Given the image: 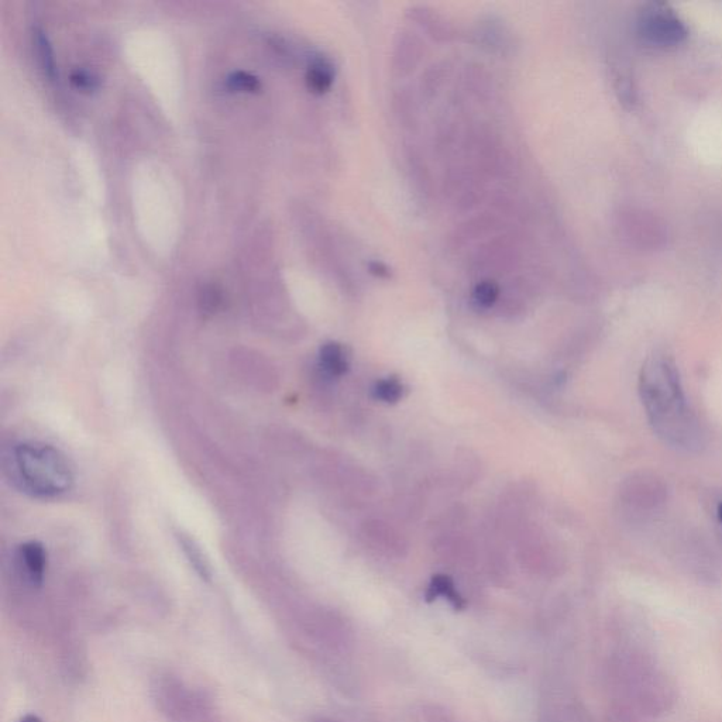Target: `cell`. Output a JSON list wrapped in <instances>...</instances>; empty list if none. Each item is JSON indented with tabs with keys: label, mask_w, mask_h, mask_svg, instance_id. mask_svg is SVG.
I'll return each instance as SVG.
<instances>
[{
	"label": "cell",
	"mask_w": 722,
	"mask_h": 722,
	"mask_svg": "<svg viewBox=\"0 0 722 722\" xmlns=\"http://www.w3.org/2000/svg\"><path fill=\"white\" fill-rule=\"evenodd\" d=\"M500 288L493 281H483L474 288L473 299L481 308H488L497 301Z\"/></svg>",
	"instance_id": "cell-12"
},
{
	"label": "cell",
	"mask_w": 722,
	"mask_h": 722,
	"mask_svg": "<svg viewBox=\"0 0 722 722\" xmlns=\"http://www.w3.org/2000/svg\"><path fill=\"white\" fill-rule=\"evenodd\" d=\"M639 394L653 431L676 448L699 445L700 431L684 398L675 360L662 350L646 357L639 374Z\"/></svg>",
	"instance_id": "cell-1"
},
{
	"label": "cell",
	"mask_w": 722,
	"mask_h": 722,
	"mask_svg": "<svg viewBox=\"0 0 722 722\" xmlns=\"http://www.w3.org/2000/svg\"><path fill=\"white\" fill-rule=\"evenodd\" d=\"M33 40L37 58H39V63L41 68H43L44 74H46L48 78L53 79L55 77L54 54L48 37L44 34L43 30L36 29L34 30Z\"/></svg>",
	"instance_id": "cell-10"
},
{
	"label": "cell",
	"mask_w": 722,
	"mask_h": 722,
	"mask_svg": "<svg viewBox=\"0 0 722 722\" xmlns=\"http://www.w3.org/2000/svg\"><path fill=\"white\" fill-rule=\"evenodd\" d=\"M439 597L448 600L456 611L463 610V608L466 607V603H464L463 597L457 593L453 581L450 580L448 576H442V574L433 577L431 584H429L428 591H426V600H428L429 603L438 600Z\"/></svg>",
	"instance_id": "cell-6"
},
{
	"label": "cell",
	"mask_w": 722,
	"mask_h": 722,
	"mask_svg": "<svg viewBox=\"0 0 722 722\" xmlns=\"http://www.w3.org/2000/svg\"><path fill=\"white\" fill-rule=\"evenodd\" d=\"M312 722H338V721H332V720H329V718H316V720H314Z\"/></svg>",
	"instance_id": "cell-18"
},
{
	"label": "cell",
	"mask_w": 722,
	"mask_h": 722,
	"mask_svg": "<svg viewBox=\"0 0 722 722\" xmlns=\"http://www.w3.org/2000/svg\"><path fill=\"white\" fill-rule=\"evenodd\" d=\"M17 572L30 589H41L47 573L46 548L37 541L23 543L17 550Z\"/></svg>",
	"instance_id": "cell-5"
},
{
	"label": "cell",
	"mask_w": 722,
	"mask_h": 722,
	"mask_svg": "<svg viewBox=\"0 0 722 722\" xmlns=\"http://www.w3.org/2000/svg\"><path fill=\"white\" fill-rule=\"evenodd\" d=\"M226 85L232 91L240 92H257L261 88L259 78L244 71L232 72L226 79Z\"/></svg>",
	"instance_id": "cell-11"
},
{
	"label": "cell",
	"mask_w": 722,
	"mask_h": 722,
	"mask_svg": "<svg viewBox=\"0 0 722 722\" xmlns=\"http://www.w3.org/2000/svg\"><path fill=\"white\" fill-rule=\"evenodd\" d=\"M71 82L75 88L81 91L92 92L99 88V78L92 72L85 70H75L71 74Z\"/></svg>",
	"instance_id": "cell-15"
},
{
	"label": "cell",
	"mask_w": 722,
	"mask_h": 722,
	"mask_svg": "<svg viewBox=\"0 0 722 722\" xmlns=\"http://www.w3.org/2000/svg\"><path fill=\"white\" fill-rule=\"evenodd\" d=\"M321 367L329 376H342L347 370L345 354L336 343H328L321 350Z\"/></svg>",
	"instance_id": "cell-8"
},
{
	"label": "cell",
	"mask_w": 722,
	"mask_h": 722,
	"mask_svg": "<svg viewBox=\"0 0 722 722\" xmlns=\"http://www.w3.org/2000/svg\"><path fill=\"white\" fill-rule=\"evenodd\" d=\"M377 398L385 402H395L400 400L402 395L401 384L397 380L380 381L376 387Z\"/></svg>",
	"instance_id": "cell-14"
},
{
	"label": "cell",
	"mask_w": 722,
	"mask_h": 722,
	"mask_svg": "<svg viewBox=\"0 0 722 722\" xmlns=\"http://www.w3.org/2000/svg\"><path fill=\"white\" fill-rule=\"evenodd\" d=\"M19 722H43V720H41L40 717H37V715L29 714L26 715V717H23Z\"/></svg>",
	"instance_id": "cell-17"
},
{
	"label": "cell",
	"mask_w": 722,
	"mask_h": 722,
	"mask_svg": "<svg viewBox=\"0 0 722 722\" xmlns=\"http://www.w3.org/2000/svg\"><path fill=\"white\" fill-rule=\"evenodd\" d=\"M636 32L646 44L659 48L680 46L689 37L686 22L666 2L645 3L636 16Z\"/></svg>",
	"instance_id": "cell-4"
},
{
	"label": "cell",
	"mask_w": 722,
	"mask_h": 722,
	"mask_svg": "<svg viewBox=\"0 0 722 722\" xmlns=\"http://www.w3.org/2000/svg\"><path fill=\"white\" fill-rule=\"evenodd\" d=\"M8 471L23 493L36 498L58 497L74 484V471L67 457L46 443L15 446L8 459Z\"/></svg>",
	"instance_id": "cell-2"
},
{
	"label": "cell",
	"mask_w": 722,
	"mask_h": 722,
	"mask_svg": "<svg viewBox=\"0 0 722 722\" xmlns=\"http://www.w3.org/2000/svg\"><path fill=\"white\" fill-rule=\"evenodd\" d=\"M333 78H335V72L328 61H315L307 72V87L316 95L325 94L332 87Z\"/></svg>",
	"instance_id": "cell-7"
},
{
	"label": "cell",
	"mask_w": 722,
	"mask_h": 722,
	"mask_svg": "<svg viewBox=\"0 0 722 722\" xmlns=\"http://www.w3.org/2000/svg\"><path fill=\"white\" fill-rule=\"evenodd\" d=\"M718 518H720L722 524V503L720 504V507H718Z\"/></svg>",
	"instance_id": "cell-19"
},
{
	"label": "cell",
	"mask_w": 722,
	"mask_h": 722,
	"mask_svg": "<svg viewBox=\"0 0 722 722\" xmlns=\"http://www.w3.org/2000/svg\"><path fill=\"white\" fill-rule=\"evenodd\" d=\"M371 271H376L377 275H387V268L383 266L381 263H373L371 264Z\"/></svg>",
	"instance_id": "cell-16"
},
{
	"label": "cell",
	"mask_w": 722,
	"mask_h": 722,
	"mask_svg": "<svg viewBox=\"0 0 722 722\" xmlns=\"http://www.w3.org/2000/svg\"><path fill=\"white\" fill-rule=\"evenodd\" d=\"M180 543L182 550H184L185 556H187L189 563L194 567L195 572L199 574L202 580H211L212 573L211 567H209L208 560H206L204 553L201 548L192 541L188 536L180 535Z\"/></svg>",
	"instance_id": "cell-9"
},
{
	"label": "cell",
	"mask_w": 722,
	"mask_h": 722,
	"mask_svg": "<svg viewBox=\"0 0 722 722\" xmlns=\"http://www.w3.org/2000/svg\"><path fill=\"white\" fill-rule=\"evenodd\" d=\"M151 699L167 722H223L211 701L180 677L157 676Z\"/></svg>",
	"instance_id": "cell-3"
},
{
	"label": "cell",
	"mask_w": 722,
	"mask_h": 722,
	"mask_svg": "<svg viewBox=\"0 0 722 722\" xmlns=\"http://www.w3.org/2000/svg\"><path fill=\"white\" fill-rule=\"evenodd\" d=\"M222 291L216 285H206L199 295V304L206 314H213L222 305Z\"/></svg>",
	"instance_id": "cell-13"
}]
</instances>
